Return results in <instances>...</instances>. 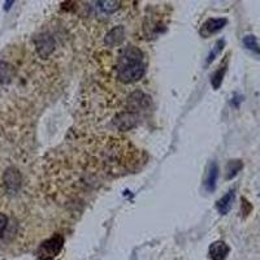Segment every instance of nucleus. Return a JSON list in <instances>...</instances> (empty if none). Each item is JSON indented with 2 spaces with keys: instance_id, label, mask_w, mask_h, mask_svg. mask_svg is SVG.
Listing matches in <instances>:
<instances>
[{
  "instance_id": "423d86ee",
  "label": "nucleus",
  "mask_w": 260,
  "mask_h": 260,
  "mask_svg": "<svg viewBox=\"0 0 260 260\" xmlns=\"http://www.w3.org/2000/svg\"><path fill=\"white\" fill-rule=\"evenodd\" d=\"M230 248L223 241H218V242L212 243L209 247V257L212 260H225L227 259L228 254H229Z\"/></svg>"
},
{
  "instance_id": "0eeeda50",
  "label": "nucleus",
  "mask_w": 260,
  "mask_h": 260,
  "mask_svg": "<svg viewBox=\"0 0 260 260\" xmlns=\"http://www.w3.org/2000/svg\"><path fill=\"white\" fill-rule=\"evenodd\" d=\"M115 124H116V126L120 127L121 130H129V129H132V127L136 126L137 118L133 113L124 112L116 117Z\"/></svg>"
},
{
  "instance_id": "9b49d317",
  "label": "nucleus",
  "mask_w": 260,
  "mask_h": 260,
  "mask_svg": "<svg viewBox=\"0 0 260 260\" xmlns=\"http://www.w3.org/2000/svg\"><path fill=\"white\" fill-rule=\"evenodd\" d=\"M218 177H219V168L218 164L212 163L209 165V170L208 175H207L206 179V188L208 191H213L216 188V182H218Z\"/></svg>"
},
{
  "instance_id": "1a4fd4ad",
  "label": "nucleus",
  "mask_w": 260,
  "mask_h": 260,
  "mask_svg": "<svg viewBox=\"0 0 260 260\" xmlns=\"http://www.w3.org/2000/svg\"><path fill=\"white\" fill-rule=\"evenodd\" d=\"M124 27L122 26H116L113 27L112 30L109 31L106 36V43L108 46H116L120 45L124 39Z\"/></svg>"
},
{
  "instance_id": "ddd939ff",
  "label": "nucleus",
  "mask_w": 260,
  "mask_h": 260,
  "mask_svg": "<svg viewBox=\"0 0 260 260\" xmlns=\"http://www.w3.org/2000/svg\"><path fill=\"white\" fill-rule=\"evenodd\" d=\"M118 6H120L118 2H111V0H108V2H98V7H99L104 13L115 12V11L118 9Z\"/></svg>"
},
{
  "instance_id": "39448f33",
  "label": "nucleus",
  "mask_w": 260,
  "mask_h": 260,
  "mask_svg": "<svg viewBox=\"0 0 260 260\" xmlns=\"http://www.w3.org/2000/svg\"><path fill=\"white\" fill-rule=\"evenodd\" d=\"M227 18H209L203 24L200 33H202L203 36H208L209 34L218 33L219 30H221L227 25Z\"/></svg>"
},
{
  "instance_id": "2eb2a0df",
  "label": "nucleus",
  "mask_w": 260,
  "mask_h": 260,
  "mask_svg": "<svg viewBox=\"0 0 260 260\" xmlns=\"http://www.w3.org/2000/svg\"><path fill=\"white\" fill-rule=\"evenodd\" d=\"M243 43H245V46L248 50H251V51L260 54V47L259 45H257L256 38H255L254 35H246L245 38H243Z\"/></svg>"
},
{
  "instance_id": "f3484780",
  "label": "nucleus",
  "mask_w": 260,
  "mask_h": 260,
  "mask_svg": "<svg viewBox=\"0 0 260 260\" xmlns=\"http://www.w3.org/2000/svg\"><path fill=\"white\" fill-rule=\"evenodd\" d=\"M13 2H7L6 3V9H8L9 8V6H11V4H12Z\"/></svg>"
},
{
  "instance_id": "4468645a",
  "label": "nucleus",
  "mask_w": 260,
  "mask_h": 260,
  "mask_svg": "<svg viewBox=\"0 0 260 260\" xmlns=\"http://www.w3.org/2000/svg\"><path fill=\"white\" fill-rule=\"evenodd\" d=\"M225 70H227V68L223 67L213 73V76H212V78H211V85L213 86L215 90H218V89L221 86V82H223V77H224V74H225Z\"/></svg>"
},
{
  "instance_id": "20e7f679",
  "label": "nucleus",
  "mask_w": 260,
  "mask_h": 260,
  "mask_svg": "<svg viewBox=\"0 0 260 260\" xmlns=\"http://www.w3.org/2000/svg\"><path fill=\"white\" fill-rule=\"evenodd\" d=\"M4 184H6V188L12 193L20 189L21 186V175L15 168H9L7 169V172L4 173Z\"/></svg>"
},
{
  "instance_id": "9d476101",
  "label": "nucleus",
  "mask_w": 260,
  "mask_h": 260,
  "mask_svg": "<svg viewBox=\"0 0 260 260\" xmlns=\"http://www.w3.org/2000/svg\"><path fill=\"white\" fill-rule=\"evenodd\" d=\"M13 78V68L6 61H0V85H8Z\"/></svg>"
},
{
  "instance_id": "f257e3e1",
  "label": "nucleus",
  "mask_w": 260,
  "mask_h": 260,
  "mask_svg": "<svg viewBox=\"0 0 260 260\" xmlns=\"http://www.w3.org/2000/svg\"><path fill=\"white\" fill-rule=\"evenodd\" d=\"M146 65L142 51L136 46H129L117 60V77L124 83H133L145 76Z\"/></svg>"
},
{
  "instance_id": "6e6552de",
  "label": "nucleus",
  "mask_w": 260,
  "mask_h": 260,
  "mask_svg": "<svg viewBox=\"0 0 260 260\" xmlns=\"http://www.w3.org/2000/svg\"><path fill=\"white\" fill-rule=\"evenodd\" d=\"M233 200H234V191L230 190L229 193L225 194L224 197L221 198V199H219L218 204H216L219 213H221V215H227L228 212L230 211V208H232Z\"/></svg>"
},
{
  "instance_id": "f03ea898",
  "label": "nucleus",
  "mask_w": 260,
  "mask_h": 260,
  "mask_svg": "<svg viewBox=\"0 0 260 260\" xmlns=\"http://www.w3.org/2000/svg\"><path fill=\"white\" fill-rule=\"evenodd\" d=\"M64 245L63 236L58 234L54 236L52 238L47 239L40 245L39 250H38V256L40 260H52L59 252L61 251Z\"/></svg>"
},
{
  "instance_id": "dca6fc26",
  "label": "nucleus",
  "mask_w": 260,
  "mask_h": 260,
  "mask_svg": "<svg viewBox=\"0 0 260 260\" xmlns=\"http://www.w3.org/2000/svg\"><path fill=\"white\" fill-rule=\"evenodd\" d=\"M7 225H8V218L3 213H0V238L3 237L4 232H6Z\"/></svg>"
},
{
  "instance_id": "7ed1b4c3",
  "label": "nucleus",
  "mask_w": 260,
  "mask_h": 260,
  "mask_svg": "<svg viewBox=\"0 0 260 260\" xmlns=\"http://www.w3.org/2000/svg\"><path fill=\"white\" fill-rule=\"evenodd\" d=\"M35 43L36 52L42 56V58H47L52 54L55 50V40L50 34H40L34 39Z\"/></svg>"
},
{
  "instance_id": "f8f14e48",
  "label": "nucleus",
  "mask_w": 260,
  "mask_h": 260,
  "mask_svg": "<svg viewBox=\"0 0 260 260\" xmlns=\"http://www.w3.org/2000/svg\"><path fill=\"white\" fill-rule=\"evenodd\" d=\"M243 168V164L241 160H230L227 165V180L234 179L238 172Z\"/></svg>"
}]
</instances>
